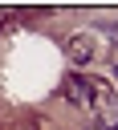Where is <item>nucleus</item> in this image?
<instances>
[{"label": "nucleus", "mask_w": 118, "mask_h": 130, "mask_svg": "<svg viewBox=\"0 0 118 130\" xmlns=\"http://www.w3.org/2000/svg\"><path fill=\"white\" fill-rule=\"evenodd\" d=\"M90 89H94L90 81H81V77H65V98H69L73 106H85V110H90V106H94V93H90Z\"/></svg>", "instance_id": "obj_1"}, {"label": "nucleus", "mask_w": 118, "mask_h": 130, "mask_svg": "<svg viewBox=\"0 0 118 130\" xmlns=\"http://www.w3.org/2000/svg\"><path fill=\"white\" fill-rule=\"evenodd\" d=\"M90 53H94V41H90V37H73V41L65 45V57H69V61H77V65H81V61H90Z\"/></svg>", "instance_id": "obj_2"}, {"label": "nucleus", "mask_w": 118, "mask_h": 130, "mask_svg": "<svg viewBox=\"0 0 118 130\" xmlns=\"http://www.w3.org/2000/svg\"><path fill=\"white\" fill-rule=\"evenodd\" d=\"M110 130H118V122H114V126H110Z\"/></svg>", "instance_id": "obj_3"}]
</instances>
